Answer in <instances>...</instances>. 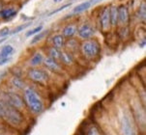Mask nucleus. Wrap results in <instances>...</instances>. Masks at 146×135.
<instances>
[{
    "label": "nucleus",
    "mask_w": 146,
    "mask_h": 135,
    "mask_svg": "<svg viewBox=\"0 0 146 135\" xmlns=\"http://www.w3.org/2000/svg\"><path fill=\"white\" fill-rule=\"evenodd\" d=\"M23 100L25 106L35 115H40L44 109L43 99L33 88L26 87L23 90Z\"/></svg>",
    "instance_id": "nucleus-1"
},
{
    "label": "nucleus",
    "mask_w": 146,
    "mask_h": 135,
    "mask_svg": "<svg viewBox=\"0 0 146 135\" xmlns=\"http://www.w3.org/2000/svg\"><path fill=\"white\" fill-rule=\"evenodd\" d=\"M2 120L6 122L11 126L19 127L21 126L24 122V118L21 111H19L17 108L11 106L10 104L5 102V109Z\"/></svg>",
    "instance_id": "nucleus-2"
},
{
    "label": "nucleus",
    "mask_w": 146,
    "mask_h": 135,
    "mask_svg": "<svg viewBox=\"0 0 146 135\" xmlns=\"http://www.w3.org/2000/svg\"><path fill=\"white\" fill-rule=\"evenodd\" d=\"M80 50L82 55L89 60H94L98 58L101 54V45L96 39H89V40L83 41L80 45Z\"/></svg>",
    "instance_id": "nucleus-3"
},
{
    "label": "nucleus",
    "mask_w": 146,
    "mask_h": 135,
    "mask_svg": "<svg viewBox=\"0 0 146 135\" xmlns=\"http://www.w3.org/2000/svg\"><path fill=\"white\" fill-rule=\"evenodd\" d=\"M3 101L10 104L11 106L17 108L19 111H22L24 109L25 103H24L23 97H21L18 93L13 91H5L2 94V97H0Z\"/></svg>",
    "instance_id": "nucleus-4"
},
{
    "label": "nucleus",
    "mask_w": 146,
    "mask_h": 135,
    "mask_svg": "<svg viewBox=\"0 0 146 135\" xmlns=\"http://www.w3.org/2000/svg\"><path fill=\"white\" fill-rule=\"evenodd\" d=\"M27 77L31 81L39 84H44L46 83L48 80V73L43 68H31L27 72Z\"/></svg>",
    "instance_id": "nucleus-5"
},
{
    "label": "nucleus",
    "mask_w": 146,
    "mask_h": 135,
    "mask_svg": "<svg viewBox=\"0 0 146 135\" xmlns=\"http://www.w3.org/2000/svg\"><path fill=\"white\" fill-rule=\"evenodd\" d=\"M99 26L101 31L104 33L110 32V6H105L101 10V13L99 14Z\"/></svg>",
    "instance_id": "nucleus-6"
},
{
    "label": "nucleus",
    "mask_w": 146,
    "mask_h": 135,
    "mask_svg": "<svg viewBox=\"0 0 146 135\" xmlns=\"http://www.w3.org/2000/svg\"><path fill=\"white\" fill-rule=\"evenodd\" d=\"M118 10V26H128L131 20V14L126 4L117 5Z\"/></svg>",
    "instance_id": "nucleus-7"
},
{
    "label": "nucleus",
    "mask_w": 146,
    "mask_h": 135,
    "mask_svg": "<svg viewBox=\"0 0 146 135\" xmlns=\"http://www.w3.org/2000/svg\"><path fill=\"white\" fill-rule=\"evenodd\" d=\"M76 34H78L81 40L83 41L89 40V39H92L94 35H95V28H94L92 24L88 22H84L80 27H78Z\"/></svg>",
    "instance_id": "nucleus-8"
},
{
    "label": "nucleus",
    "mask_w": 146,
    "mask_h": 135,
    "mask_svg": "<svg viewBox=\"0 0 146 135\" xmlns=\"http://www.w3.org/2000/svg\"><path fill=\"white\" fill-rule=\"evenodd\" d=\"M121 132L122 135H137L132 119L126 114L123 115L121 119Z\"/></svg>",
    "instance_id": "nucleus-9"
},
{
    "label": "nucleus",
    "mask_w": 146,
    "mask_h": 135,
    "mask_svg": "<svg viewBox=\"0 0 146 135\" xmlns=\"http://www.w3.org/2000/svg\"><path fill=\"white\" fill-rule=\"evenodd\" d=\"M101 1H103V0H86V1L81 2V3L76 5L75 8L73 9V14H78L83 13V12H85L90 9L91 7L95 6L96 4L100 3Z\"/></svg>",
    "instance_id": "nucleus-10"
},
{
    "label": "nucleus",
    "mask_w": 146,
    "mask_h": 135,
    "mask_svg": "<svg viewBox=\"0 0 146 135\" xmlns=\"http://www.w3.org/2000/svg\"><path fill=\"white\" fill-rule=\"evenodd\" d=\"M44 65L46 66V68H48V70L55 73H59L61 72V66L60 64L58 63L57 60H54V59L50 58V57H46L44 59Z\"/></svg>",
    "instance_id": "nucleus-11"
},
{
    "label": "nucleus",
    "mask_w": 146,
    "mask_h": 135,
    "mask_svg": "<svg viewBox=\"0 0 146 135\" xmlns=\"http://www.w3.org/2000/svg\"><path fill=\"white\" fill-rule=\"evenodd\" d=\"M76 32H78V26L73 23H70V24H68V25L63 27L62 34H61V35L65 39H71L75 37Z\"/></svg>",
    "instance_id": "nucleus-12"
},
{
    "label": "nucleus",
    "mask_w": 146,
    "mask_h": 135,
    "mask_svg": "<svg viewBox=\"0 0 146 135\" xmlns=\"http://www.w3.org/2000/svg\"><path fill=\"white\" fill-rule=\"evenodd\" d=\"M110 18L111 28H116L118 26V10L117 5L112 4L110 6Z\"/></svg>",
    "instance_id": "nucleus-13"
},
{
    "label": "nucleus",
    "mask_w": 146,
    "mask_h": 135,
    "mask_svg": "<svg viewBox=\"0 0 146 135\" xmlns=\"http://www.w3.org/2000/svg\"><path fill=\"white\" fill-rule=\"evenodd\" d=\"M17 14H18V11L12 7L0 10V18L3 20H10V19L14 18Z\"/></svg>",
    "instance_id": "nucleus-14"
},
{
    "label": "nucleus",
    "mask_w": 146,
    "mask_h": 135,
    "mask_svg": "<svg viewBox=\"0 0 146 135\" xmlns=\"http://www.w3.org/2000/svg\"><path fill=\"white\" fill-rule=\"evenodd\" d=\"M67 40L68 41H65V46L64 47L67 48V51H69V52L73 54L80 48V43H78V41L75 38L67 39Z\"/></svg>",
    "instance_id": "nucleus-15"
},
{
    "label": "nucleus",
    "mask_w": 146,
    "mask_h": 135,
    "mask_svg": "<svg viewBox=\"0 0 146 135\" xmlns=\"http://www.w3.org/2000/svg\"><path fill=\"white\" fill-rule=\"evenodd\" d=\"M65 38L60 35V34H57V35H54L51 38V43H52V46L58 48V49H62V48L65 46Z\"/></svg>",
    "instance_id": "nucleus-16"
},
{
    "label": "nucleus",
    "mask_w": 146,
    "mask_h": 135,
    "mask_svg": "<svg viewBox=\"0 0 146 135\" xmlns=\"http://www.w3.org/2000/svg\"><path fill=\"white\" fill-rule=\"evenodd\" d=\"M11 83L17 90H22V91H23L26 88L25 82H24V81L22 80V78L21 76H19V75H14V76L12 77V79H11Z\"/></svg>",
    "instance_id": "nucleus-17"
},
{
    "label": "nucleus",
    "mask_w": 146,
    "mask_h": 135,
    "mask_svg": "<svg viewBox=\"0 0 146 135\" xmlns=\"http://www.w3.org/2000/svg\"><path fill=\"white\" fill-rule=\"evenodd\" d=\"M59 61H61L65 65H71V64L74 63V55L67 50L61 51V56Z\"/></svg>",
    "instance_id": "nucleus-18"
},
{
    "label": "nucleus",
    "mask_w": 146,
    "mask_h": 135,
    "mask_svg": "<svg viewBox=\"0 0 146 135\" xmlns=\"http://www.w3.org/2000/svg\"><path fill=\"white\" fill-rule=\"evenodd\" d=\"M15 52V48L11 45H5L1 47L0 50V58L2 57H12Z\"/></svg>",
    "instance_id": "nucleus-19"
},
{
    "label": "nucleus",
    "mask_w": 146,
    "mask_h": 135,
    "mask_svg": "<svg viewBox=\"0 0 146 135\" xmlns=\"http://www.w3.org/2000/svg\"><path fill=\"white\" fill-rule=\"evenodd\" d=\"M137 16L141 22H145L146 20V2L145 0H142V2L139 4L137 10Z\"/></svg>",
    "instance_id": "nucleus-20"
},
{
    "label": "nucleus",
    "mask_w": 146,
    "mask_h": 135,
    "mask_svg": "<svg viewBox=\"0 0 146 135\" xmlns=\"http://www.w3.org/2000/svg\"><path fill=\"white\" fill-rule=\"evenodd\" d=\"M44 56L43 54L40 52H37L32 56V58L30 59V65L33 66V67H36V66H40L43 64L44 62Z\"/></svg>",
    "instance_id": "nucleus-21"
},
{
    "label": "nucleus",
    "mask_w": 146,
    "mask_h": 135,
    "mask_svg": "<svg viewBox=\"0 0 146 135\" xmlns=\"http://www.w3.org/2000/svg\"><path fill=\"white\" fill-rule=\"evenodd\" d=\"M61 49H58V48L54 47V46H50L48 48V57L54 59V60H57L59 61L61 56Z\"/></svg>",
    "instance_id": "nucleus-22"
},
{
    "label": "nucleus",
    "mask_w": 146,
    "mask_h": 135,
    "mask_svg": "<svg viewBox=\"0 0 146 135\" xmlns=\"http://www.w3.org/2000/svg\"><path fill=\"white\" fill-rule=\"evenodd\" d=\"M48 31H41L40 33H38L37 35L33 36L30 43L31 45H35V43H40L43 39H44V37L48 35Z\"/></svg>",
    "instance_id": "nucleus-23"
},
{
    "label": "nucleus",
    "mask_w": 146,
    "mask_h": 135,
    "mask_svg": "<svg viewBox=\"0 0 146 135\" xmlns=\"http://www.w3.org/2000/svg\"><path fill=\"white\" fill-rule=\"evenodd\" d=\"M43 28H44V25L43 24H41V25H38V26L34 27V28H32V29H29V30L25 33V37L26 38H29V37L35 36L38 33H40L41 31H43Z\"/></svg>",
    "instance_id": "nucleus-24"
},
{
    "label": "nucleus",
    "mask_w": 146,
    "mask_h": 135,
    "mask_svg": "<svg viewBox=\"0 0 146 135\" xmlns=\"http://www.w3.org/2000/svg\"><path fill=\"white\" fill-rule=\"evenodd\" d=\"M85 134L86 135H103L101 130L98 128V126H94V124L87 127V129H86V131H85Z\"/></svg>",
    "instance_id": "nucleus-25"
},
{
    "label": "nucleus",
    "mask_w": 146,
    "mask_h": 135,
    "mask_svg": "<svg viewBox=\"0 0 146 135\" xmlns=\"http://www.w3.org/2000/svg\"><path fill=\"white\" fill-rule=\"evenodd\" d=\"M31 24H32V21H30V22H26V23L21 24V25L17 26L13 31H11V35H15V34H18V33H19V32L23 31L24 29L28 28V27L30 26Z\"/></svg>",
    "instance_id": "nucleus-26"
},
{
    "label": "nucleus",
    "mask_w": 146,
    "mask_h": 135,
    "mask_svg": "<svg viewBox=\"0 0 146 135\" xmlns=\"http://www.w3.org/2000/svg\"><path fill=\"white\" fill-rule=\"evenodd\" d=\"M9 35H11V29L9 27H3L0 29V39L1 38H7Z\"/></svg>",
    "instance_id": "nucleus-27"
},
{
    "label": "nucleus",
    "mask_w": 146,
    "mask_h": 135,
    "mask_svg": "<svg viewBox=\"0 0 146 135\" xmlns=\"http://www.w3.org/2000/svg\"><path fill=\"white\" fill-rule=\"evenodd\" d=\"M72 3H73V2H69V3H67V4H65V5H63V6H61L60 8H58L57 10H54V11L50 12V13H49V14H48V16H52V14H56V13H58V12L62 11V10L66 9V8H68L69 6H71V5H72Z\"/></svg>",
    "instance_id": "nucleus-28"
},
{
    "label": "nucleus",
    "mask_w": 146,
    "mask_h": 135,
    "mask_svg": "<svg viewBox=\"0 0 146 135\" xmlns=\"http://www.w3.org/2000/svg\"><path fill=\"white\" fill-rule=\"evenodd\" d=\"M12 57H2L0 58V66H4L9 62H11Z\"/></svg>",
    "instance_id": "nucleus-29"
},
{
    "label": "nucleus",
    "mask_w": 146,
    "mask_h": 135,
    "mask_svg": "<svg viewBox=\"0 0 146 135\" xmlns=\"http://www.w3.org/2000/svg\"><path fill=\"white\" fill-rule=\"evenodd\" d=\"M4 109H5V101H3V100L0 99V120H2V117H3Z\"/></svg>",
    "instance_id": "nucleus-30"
},
{
    "label": "nucleus",
    "mask_w": 146,
    "mask_h": 135,
    "mask_svg": "<svg viewBox=\"0 0 146 135\" xmlns=\"http://www.w3.org/2000/svg\"><path fill=\"white\" fill-rule=\"evenodd\" d=\"M6 39L7 38H1V39H0V45H2V43H3L5 41H6Z\"/></svg>",
    "instance_id": "nucleus-31"
},
{
    "label": "nucleus",
    "mask_w": 146,
    "mask_h": 135,
    "mask_svg": "<svg viewBox=\"0 0 146 135\" xmlns=\"http://www.w3.org/2000/svg\"><path fill=\"white\" fill-rule=\"evenodd\" d=\"M55 3H60V2H62V1H64V0H53Z\"/></svg>",
    "instance_id": "nucleus-32"
},
{
    "label": "nucleus",
    "mask_w": 146,
    "mask_h": 135,
    "mask_svg": "<svg viewBox=\"0 0 146 135\" xmlns=\"http://www.w3.org/2000/svg\"><path fill=\"white\" fill-rule=\"evenodd\" d=\"M0 135H5L4 133H0Z\"/></svg>",
    "instance_id": "nucleus-33"
}]
</instances>
